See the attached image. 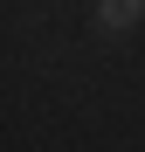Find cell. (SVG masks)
Segmentation results:
<instances>
[{
  "instance_id": "6da1fadb",
  "label": "cell",
  "mask_w": 145,
  "mask_h": 152,
  "mask_svg": "<svg viewBox=\"0 0 145 152\" xmlns=\"http://www.w3.org/2000/svg\"><path fill=\"white\" fill-rule=\"evenodd\" d=\"M138 21H145V0H97V28L104 35H125Z\"/></svg>"
}]
</instances>
